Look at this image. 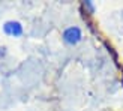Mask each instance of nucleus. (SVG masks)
I'll return each mask as SVG.
<instances>
[{"mask_svg":"<svg viewBox=\"0 0 123 111\" xmlns=\"http://www.w3.org/2000/svg\"><path fill=\"white\" fill-rule=\"evenodd\" d=\"M63 38L68 44H77V42L81 39V32H80V29H77V27H71L63 33Z\"/></svg>","mask_w":123,"mask_h":111,"instance_id":"f257e3e1","label":"nucleus"},{"mask_svg":"<svg viewBox=\"0 0 123 111\" xmlns=\"http://www.w3.org/2000/svg\"><path fill=\"white\" fill-rule=\"evenodd\" d=\"M3 29H5V33L9 35V36H20V35L23 33L21 24L17 23V21H9V23H6Z\"/></svg>","mask_w":123,"mask_h":111,"instance_id":"f03ea898","label":"nucleus"}]
</instances>
